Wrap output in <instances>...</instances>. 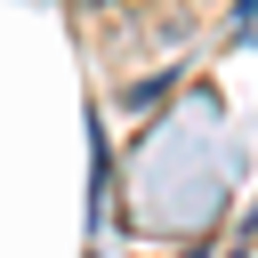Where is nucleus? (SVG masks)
I'll use <instances>...</instances> for the list:
<instances>
[{
	"label": "nucleus",
	"mask_w": 258,
	"mask_h": 258,
	"mask_svg": "<svg viewBox=\"0 0 258 258\" xmlns=\"http://www.w3.org/2000/svg\"><path fill=\"white\" fill-rule=\"evenodd\" d=\"M234 40H258V0H234Z\"/></svg>",
	"instance_id": "1"
}]
</instances>
